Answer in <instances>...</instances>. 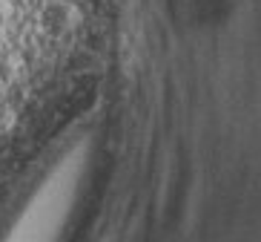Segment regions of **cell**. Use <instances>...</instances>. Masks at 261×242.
Returning <instances> with one entry per match:
<instances>
[{"mask_svg": "<svg viewBox=\"0 0 261 242\" xmlns=\"http://www.w3.org/2000/svg\"><path fill=\"white\" fill-rule=\"evenodd\" d=\"M92 173V136L63 147L55 164L32 190L3 242H66L75 213L81 211Z\"/></svg>", "mask_w": 261, "mask_h": 242, "instance_id": "cell-1", "label": "cell"}]
</instances>
